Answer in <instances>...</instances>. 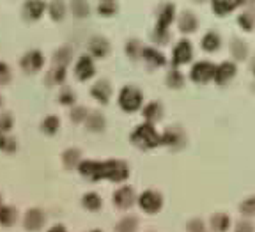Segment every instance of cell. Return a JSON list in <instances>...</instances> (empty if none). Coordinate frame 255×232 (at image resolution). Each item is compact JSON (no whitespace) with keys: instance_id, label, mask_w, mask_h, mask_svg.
<instances>
[{"instance_id":"cell-23","label":"cell","mask_w":255,"mask_h":232,"mask_svg":"<svg viewBox=\"0 0 255 232\" xmlns=\"http://www.w3.org/2000/svg\"><path fill=\"white\" fill-rule=\"evenodd\" d=\"M18 220V211L12 206H0V225L4 227H12Z\"/></svg>"},{"instance_id":"cell-22","label":"cell","mask_w":255,"mask_h":232,"mask_svg":"<svg viewBox=\"0 0 255 232\" xmlns=\"http://www.w3.org/2000/svg\"><path fill=\"white\" fill-rule=\"evenodd\" d=\"M85 128L89 129V131H101V129L105 128V117L101 112H98V110H92V112H89L87 119H85Z\"/></svg>"},{"instance_id":"cell-28","label":"cell","mask_w":255,"mask_h":232,"mask_svg":"<svg viewBox=\"0 0 255 232\" xmlns=\"http://www.w3.org/2000/svg\"><path fill=\"white\" fill-rule=\"evenodd\" d=\"M69 7H71L73 16L76 18H87L91 14V5L87 0H69Z\"/></svg>"},{"instance_id":"cell-15","label":"cell","mask_w":255,"mask_h":232,"mask_svg":"<svg viewBox=\"0 0 255 232\" xmlns=\"http://www.w3.org/2000/svg\"><path fill=\"white\" fill-rule=\"evenodd\" d=\"M177 27L183 34H191L197 30L199 21H197V16L191 11H183L177 18Z\"/></svg>"},{"instance_id":"cell-21","label":"cell","mask_w":255,"mask_h":232,"mask_svg":"<svg viewBox=\"0 0 255 232\" xmlns=\"http://www.w3.org/2000/svg\"><path fill=\"white\" fill-rule=\"evenodd\" d=\"M239 4H241V0H211V7L218 16L229 14V12L234 11Z\"/></svg>"},{"instance_id":"cell-48","label":"cell","mask_w":255,"mask_h":232,"mask_svg":"<svg viewBox=\"0 0 255 232\" xmlns=\"http://www.w3.org/2000/svg\"><path fill=\"white\" fill-rule=\"evenodd\" d=\"M252 69H254V73H255V57L252 59Z\"/></svg>"},{"instance_id":"cell-31","label":"cell","mask_w":255,"mask_h":232,"mask_svg":"<svg viewBox=\"0 0 255 232\" xmlns=\"http://www.w3.org/2000/svg\"><path fill=\"white\" fill-rule=\"evenodd\" d=\"M183 84H184V75L177 68H172L167 73V85L172 89H179L183 87Z\"/></svg>"},{"instance_id":"cell-46","label":"cell","mask_w":255,"mask_h":232,"mask_svg":"<svg viewBox=\"0 0 255 232\" xmlns=\"http://www.w3.org/2000/svg\"><path fill=\"white\" fill-rule=\"evenodd\" d=\"M48 232H68V231H66V227H64V225H53V227L50 229Z\"/></svg>"},{"instance_id":"cell-50","label":"cell","mask_w":255,"mask_h":232,"mask_svg":"<svg viewBox=\"0 0 255 232\" xmlns=\"http://www.w3.org/2000/svg\"><path fill=\"white\" fill-rule=\"evenodd\" d=\"M2 105H4V100H2V96H0V107H2Z\"/></svg>"},{"instance_id":"cell-16","label":"cell","mask_w":255,"mask_h":232,"mask_svg":"<svg viewBox=\"0 0 255 232\" xmlns=\"http://www.w3.org/2000/svg\"><path fill=\"white\" fill-rule=\"evenodd\" d=\"M133 200H135V192L129 186H123L114 193V204L121 209H128L133 204Z\"/></svg>"},{"instance_id":"cell-52","label":"cell","mask_w":255,"mask_h":232,"mask_svg":"<svg viewBox=\"0 0 255 232\" xmlns=\"http://www.w3.org/2000/svg\"><path fill=\"white\" fill-rule=\"evenodd\" d=\"M91 232H101V231H98V229H94V231H91Z\"/></svg>"},{"instance_id":"cell-34","label":"cell","mask_w":255,"mask_h":232,"mask_svg":"<svg viewBox=\"0 0 255 232\" xmlns=\"http://www.w3.org/2000/svg\"><path fill=\"white\" fill-rule=\"evenodd\" d=\"M98 12L103 14V16H114L117 12V2L116 0H100Z\"/></svg>"},{"instance_id":"cell-19","label":"cell","mask_w":255,"mask_h":232,"mask_svg":"<svg viewBox=\"0 0 255 232\" xmlns=\"http://www.w3.org/2000/svg\"><path fill=\"white\" fill-rule=\"evenodd\" d=\"M73 59V50L69 46H60L59 50L53 52L52 57V66L53 68H66Z\"/></svg>"},{"instance_id":"cell-27","label":"cell","mask_w":255,"mask_h":232,"mask_svg":"<svg viewBox=\"0 0 255 232\" xmlns=\"http://www.w3.org/2000/svg\"><path fill=\"white\" fill-rule=\"evenodd\" d=\"M46 9H48V14H50V18H52L53 21H60L66 16V4H64V0H52Z\"/></svg>"},{"instance_id":"cell-25","label":"cell","mask_w":255,"mask_h":232,"mask_svg":"<svg viewBox=\"0 0 255 232\" xmlns=\"http://www.w3.org/2000/svg\"><path fill=\"white\" fill-rule=\"evenodd\" d=\"M200 44H202V48L206 50V52H216V50L220 48V44H222L220 34L215 32V30H209V32L204 34Z\"/></svg>"},{"instance_id":"cell-33","label":"cell","mask_w":255,"mask_h":232,"mask_svg":"<svg viewBox=\"0 0 255 232\" xmlns=\"http://www.w3.org/2000/svg\"><path fill=\"white\" fill-rule=\"evenodd\" d=\"M142 43H140L138 39H129L126 43V46H124V52H126V55L129 57V59H138L140 55H142Z\"/></svg>"},{"instance_id":"cell-40","label":"cell","mask_w":255,"mask_h":232,"mask_svg":"<svg viewBox=\"0 0 255 232\" xmlns=\"http://www.w3.org/2000/svg\"><path fill=\"white\" fill-rule=\"evenodd\" d=\"M87 116H89V110L85 107H73L71 114H69L73 122H85Z\"/></svg>"},{"instance_id":"cell-26","label":"cell","mask_w":255,"mask_h":232,"mask_svg":"<svg viewBox=\"0 0 255 232\" xmlns=\"http://www.w3.org/2000/svg\"><path fill=\"white\" fill-rule=\"evenodd\" d=\"M80 158H82V152H80L78 149H75V147L66 149V151H64V154H62V163H64V167L68 168V170H71V168L78 167L80 161H82Z\"/></svg>"},{"instance_id":"cell-6","label":"cell","mask_w":255,"mask_h":232,"mask_svg":"<svg viewBox=\"0 0 255 232\" xmlns=\"http://www.w3.org/2000/svg\"><path fill=\"white\" fill-rule=\"evenodd\" d=\"M191 57H193V46H191V43L186 39H181L174 46V52H172V62H174V66L186 64V62L191 60Z\"/></svg>"},{"instance_id":"cell-1","label":"cell","mask_w":255,"mask_h":232,"mask_svg":"<svg viewBox=\"0 0 255 232\" xmlns=\"http://www.w3.org/2000/svg\"><path fill=\"white\" fill-rule=\"evenodd\" d=\"M80 174L87 179L100 181V179H110V181H124L129 176V168L124 161L110 160V161H80L78 165Z\"/></svg>"},{"instance_id":"cell-14","label":"cell","mask_w":255,"mask_h":232,"mask_svg":"<svg viewBox=\"0 0 255 232\" xmlns=\"http://www.w3.org/2000/svg\"><path fill=\"white\" fill-rule=\"evenodd\" d=\"M87 48H89V53H91V55L98 57V59H103V57H107L108 52H110V43H108L105 37L94 36V37H91V41H89Z\"/></svg>"},{"instance_id":"cell-49","label":"cell","mask_w":255,"mask_h":232,"mask_svg":"<svg viewBox=\"0 0 255 232\" xmlns=\"http://www.w3.org/2000/svg\"><path fill=\"white\" fill-rule=\"evenodd\" d=\"M193 2H197V4H202V2H206V0H193Z\"/></svg>"},{"instance_id":"cell-17","label":"cell","mask_w":255,"mask_h":232,"mask_svg":"<svg viewBox=\"0 0 255 232\" xmlns=\"http://www.w3.org/2000/svg\"><path fill=\"white\" fill-rule=\"evenodd\" d=\"M142 57L145 62H147L149 68H158V66H163L165 62H167V59H165V55L159 50L152 48V46H143L142 50Z\"/></svg>"},{"instance_id":"cell-37","label":"cell","mask_w":255,"mask_h":232,"mask_svg":"<svg viewBox=\"0 0 255 232\" xmlns=\"http://www.w3.org/2000/svg\"><path fill=\"white\" fill-rule=\"evenodd\" d=\"M16 149H18L16 138H12V136H9V135H0V151L11 154V152H14Z\"/></svg>"},{"instance_id":"cell-47","label":"cell","mask_w":255,"mask_h":232,"mask_svg":"<svg viewBox=\"0 0 255 232\" xmlns=\"http://www.w3.org/2000/svg\"><path fill=\"white\" fill-rule=\"evenodd\" d=\"M241 4H255V0H241Z\"/></svg>"},{"instance_id":"cell-3","label":"cell","mask_w":255,"mask_h":232,"mask_svg":"<svg viewBox=\"0 0 255 232\" xmlns=\"http://www.w3.org/2000/svg\"><path fill=\"white\" fill-rule=\"evenodd\" d=\"M143 94L135 85H124L119 92V107L126 112H135L142 107Z\"/></svg>"},{"instance_id":"cell-36","label":"cell","mask_w":255,"mask_h":232,"mask_svg":"<svg viewBox=\"0 0 255 232\" xmlns=\"http://www.w3.org/2000/svg\"><path fill=\"white\" fill-rule=\"evenodd\" d=\"M12 124H14V119H12L11 112L0 114V135H7L12 129Z\"/></svg>"},{"instance_id":"cell-20","label":"cell","mask_w":255,"mask_h":232,"mask_svg":"<svg viewBox=\"0 0 255 232\" xmlns=\"http://www.w3.org/2000/svg\"><path fill=\"white\" fill-rule=\"evenodd\" d=\"M143 117L147 119L149 124L159 120L163 117V105L159 103V101H151V103H147L143 107Z\"/></svg>"},{"instance_id":"cell-13","label":"cell","mask_w":255,"mask_h":232,"mask_svg":"<svg viewBox=\"0 0 255 232\" xmlns=\"http://www.w3.org/2000/svg\"><path fill=\"white\" fill-rule=\"evenodd\" d=\"M25 229L27 231H39L43 229V225L46 224V216L41 209H28L27 215H25Z\"/></svg>"},{"instance_id":"cell-32","label":"cell","mask_w":255,"mask_h":232,"mask_svg":"<svg viewBox=\"0 0 255 232\" xmlns=\"http://www.w3.org/2000/svg\"><path fill=\"white\" fill-rule=\"evenodd\" d=\"M136 227H138V220L135 216H124L123 220L116 225L117 232H135Z\"/></svg>"},{"instance_id":"cell-2","label":"cell","mask_w":255,"mask_h":232,"mask_svg":"<svg viewBox=\"0 0 255 232\" xmlns=\"http://www.w3.org/2000/svg\"><path fill=\"white\" fill-rule=\"evenodd\" d=\"M131 142L142 149H152L161 144V135L156 131L154 126L145 122V124H140L138 128L133 131Z\"/></svg>"},{"instance_id":"cell-39","label":"cell","mask_w":255,"mask_h":232,"mask_svg":"<svg viewBox=\"0 0 255 232\" xmlns=\"http://www.w3.org/2000/svg\"><path fill=\"white\" fill-rule=\"evenodd\" d=\"M75 100H76V94H75V91H73V89L64 87L62 91L59 92V101L62 105H66V107H69V105L75 103Z\"/></svg>"},{"instance_id":"cell-11","label":"cell","mask_w":255,"mask_h":232,"mask_svg":"<svg viewBox=\"0 0 255 232\" xmlns=\"http://www.w3.org/2000/svg\"><path fill=\"white\" fill-rule=\"evenodd\" d=\"M236 75V64L234 62H229V60H225V62H222V64H218L215 68V75H213V80L216 82V84L223 85L227 84L229 80H232Z\"/></svg>"},{"instance_id":"cell-8","label":"cell","mask_w":255,"mask_h":232,"mask_svg":"<svg viewBox=\"0 0 255 232\" xmlns=\"http://www.w3.org/2000/svg\"><path fill=\"white\" fill-rule=\"evenodd\" d=\"M96 73V68H94V60L91 59L89 55H82L78 57L75 64V75L78 80L85 82L89 78H92V75Z\"/></svg>"},{"instance_id":"cell-41","label":"cell","mask_w":255,"mask_h":232,"mask_svg":"<svg viewBox=\"0 0 255 232\" xmlns=\"http://www.w3.org/2000/svg\"><path fill=\"white\" fill-rule=\"evenodd\" d=\"M211 224H213V229H215V231L223 232L225 229L229 227V218L225 215H222V213H218V215L213 216Z\"/></svg>"},{"instance_id":"cell-45","label":"cell","mask_w":255,"mask_h":232,"mask_svg":"<svg viewBox=\"0 0 255 232\" xmlns=\"http://www.w3.org/2000/svg\"><path fill=\"white\" fill-rule=\"evenodd\" d=\"M238 229H239L238 232H252V225L250 224H243V222L238 225Z\"/></svg>"},{"instance_id":"cell-38","label":"cell","mask_w":255,"mask_h":232,"mask_svg":"<svg viewBox=\"0 0 255 232\" xmlns=\"http://www.w3.org/2000/svg\"><path fill=\"white\" fill-rule=\"evenodd\" d=\"M239 25H241V28H245V30H252L255 25V12L254 11H247V12H241L238 18Z\"/></svg>"},{"instance_id":"cell-43","label":"cell","mask_w":255,"mask_h":232,"mask_svg":"<svg viewBox=\"0 0 255 232\" xmlns=\"http://www.w3.org/2000/svg\"><path fill=\"white\" fill-rule=\"evenodd\" d=\"M241 211H243L245 215H254L255 213V197L245 200L243 204H241Z\"/></svg>"},{"instance_id":"cell-30","label":"cell","mask_w":255,"mask_h":232,"mask_svg":"<svg viewBox=\"0 0 255 232\" xmlns=\"http://www.w3.org/2000/svg\"><path fill=\"white\" fill-rule=\"evenodd\" d=\"M231 52H232V55H234L236 60L247 59V55H248V46H247V43H245V41H241V39H232V43H231Z\"/></svg>"},{"instance_id":"cell-18","label":"cell","mask_w":255,"mask_h":232,"mask_svg":"<svg viewBox=\"0 0 255 232\" xmlns=\"http://www.w3.org/2000/svg\"><path fill=\"white\" fill-rule=\"evenodd\" d=\"M91 94L94 100H98L100 103H108L112 94V87L107 80H98L94 85L91 87Z\"/></svg>"},{"instance_id":"cell-24","label":"cell","mask_w":255,"mask_h":232,"mask_svg":"<svg viewBox=\"0 0 255 232\" xmlns=\"http://www.w3.org/2000/svg\"><path fill=\"white\" fill-rule=\"evenodd\" d=\"M66 76H68L66 68H53L52 66V69H48L46 71L44 82H46V85H60L66 82Z\"/></svg>"},{"instance_id":"cell-10","label":"cell","mask_w":255,"mask_h":232,"mask_svg":"<svg viewBox=\"0 0 255 232\" xmlns=\"http://www.w3.org/2000/svg\"><path fill=\"white\" fill-rule=\"evenodd\" d=\"M175 18V5L174 4H163L158 9V23L154 30H163L168 32V27Z\"/></svg>"},{"instance_id":"cell-4","label":"cell","mask_w":255,"mask_h":232,"mask_svg":"<svg viewBox=\"0 0 255 232\" xmlns=\"http://www.w3.org/2000/svg\"><path fill=\"white\" fill-rule=\"evenodd\" d=\"M215 68L216 66L209 60H200L197 62L193 68H191V80L197 82V84H206V82L213 80V75H215Z\"/></svg>"},{"instance_id":"cell-12","label":"cell","mask_w":255,"mask_h":232,"mask_svg":"<svg viewBox=\"0 0 255 232\" xmlns=\"http://www.w3.org/2000/svg\"><path fill=\"white\" fill-rule=\"evenodd\" d=\"M138 202H140V208H142L143 211L156 213V211H159V208H161V195L152 192V190H149V192H143L142 195H140Z\"/></svg>"},{"instance_id":"cell-44","label":"cell","mask_w":255,"mask_h":232,"mask_svg":"<svg viewBox=\"0 0 255 232\" xmlns=\"http://www.w3.org/2000/svg\"><path fill=\"white\" fill-rule=\"evenodd\" d=\"M188 229L190 232H204V224L200 220H193L188 224Z\"/></svg>"},{"instance_id":"cell-51","label":"cell","mask_w":255,"mask_h":232,"mask_svg":"<svg viewBox=\"0 0 255 232\" xmlns=\"http://www.w3.org/2000/svg\"><path fill=\"white\" fill-rule=\"evenodd\" d=\"M0 206H2V193H0Z\"/></svg>"},{"instance_id":"cell-9","label":"cell","mask_w":255,"mask_h":232,"mask_svg":"<svg viewBox=\"0 0 255 232\" xmlns=\"http://www.w3.org/2000/svg\"><path fill=\"white\" fill-rule=\"evenodd\" d=\"M46 11V5H44L43 0H27L21 7V12H23V18L27 21H36L39 20L41 16Z\"/></svg>"},{"instance_id":"cell-7","label":"cell","mask_w":255,"mask_h":232,"mask_svg":"<svg viewBox=\"0 0 255 232\" xmlns=\"http://www.w3.org/2000/svg\"><path fill=\"white\" fill-rule=\"evenodd\" d=\"M161 144L168 145V147L179 149L186 144V135L179 126H174V128L165 129V133L161 135Z\"/></svg>"},{"instance_id":"cell-35","label":"cell","mask_w":255,"mask_h":232,"mask_svg":"<svg viewBox=\"0 0 255 232\" xmlns=\"http://www.w3.org/2000/svg\"><path fill=\"white\" fill-rule=\"evenodd\" d=\"M84 206L89 209V211H98L101 208V199L98 193L91 192V193H85L84 195Z\"/></svg>"},{"instance_id":"cell-29","label":"cell","mask_w":255,"mask_h":232,"mask_svg":"<svg viewBox=\"0 0 255 232\" xmlns=\"http://www.w3.org/2000/svg\"><path fill=\"white\" fill-rule=\"evenodd\" d=\"M59 128H60V120L57 116H46L43 119V122H41V129L46 135H55L59 131Z\"/></svg>"},{"instance_id":"cell-5","label":"cell","mask_w":255,"mask_h":232,"mask_svg":"<svg viewBox=\"0 0 255 232\" xmlns=\"http://www.w3.org/2000/svg\"><path fill=\"white\" fill-rule=\"evenodd\" d=\"M44 64V57L39 50H28L20 60V66L25 73H37Z\"/></svg>"},{"instance_id":"cell-42","label":"cell","mask_w":255,"mask_h":232,"mask_svg":"<svg viewBox=\"0 0 255 232\" xmlns=\"http://www.w3.org/2000/svg\"><path fill=\"white\" fill-rule=\"evenodd\" d=\"M12 78V73L11 68H9L7 62H0V85H5L9 84Z\"/></svg>"}]
</instances>
